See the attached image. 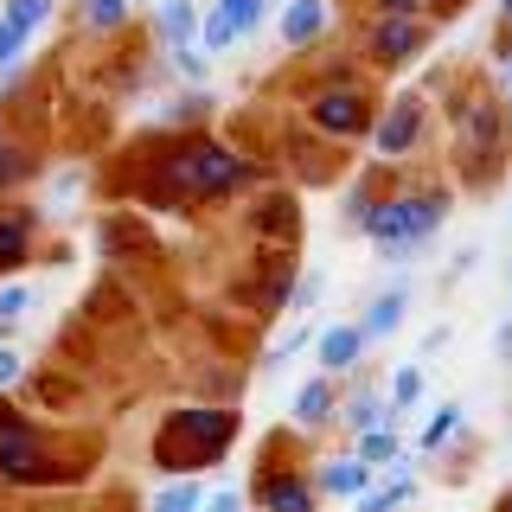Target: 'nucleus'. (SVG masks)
Instances as JSON below:
<instances>
[{"label":"nucleus","instance_id":"obj_35","mask_svg":"<svg viewBox=\"0 0 512 512\" xmlns=\"http://www.w3.org/2000/svg\"><path fill=\"white\" fill-rule=\"evenodd\" d=\"M442 7H455V0H442Z\"/></svg>","mask_w":512,"mask_h":512},{"label":"nucleus","instance_id":"obj_17","mask_svg":"<svg viewBox=\"0 0 512 512\" xmlns=\"http://www.w3.org/2000/svg\"><path fill=\"white\" fill-rule=\"evenodd\" d=\"M410 500H416L410 468H391V480H378V487L359 493V512H397V506H410Z\"/></svg>","mask_w":512,"mask_h":512},{"label":"nucleus","instance_id":"obj_23","mask_svg":"<svg viewBox=\"0 0 512 512\" xmlns=\"http://www.w3.org/2000/svg\"><path fill=\"white\" fill-rule=\"evenodd\" d=\"M346 423H352V429H378V423H391V410L378 404V391H352V404H346Z\"/></svg>","mask_w":512,"mask_h":512},{"label":"nucleus","instance_id":"obj_12","mask_svg":"<svg viewBox=\"0 0 512 512\" xmlns=\"http://www.w3.org/2000/svg\"><path fill=\"white\" fill-rule=\"evenodd\" d=\"M314 487L333 493V500H359V493L372 487V468H365L359 455H340V461H327V468L314 474Z\"/></svg>","mask_w":512,"mask_h":512},{"label":"nucleus","instance_id":"obj_20","mask_svg":"<svg viewBox=\"0 0 512 512\" xmlns=\"http://www.w3.org/2000/svg\"><path fill=\"white\" fill-rule=\"evenodd\" d=\"M448 436H461V404H442V416H429V423H423V442H416V448H423V455H436Z\"/></svg>","mask_w":512,"mask_h":512},{"label":"nucleus","instance_id":"obj_9","mask_svg":"<svg viewBox=\"0 0 512 512\" xmlns=\"http://www.w3.org/2000/svg\"><path fill=\"white\" fill-rule=\"evenodd\" d=\"M455 128H461V154L480 160V154H493L500 116H493V103H455Z\"/></svg>","mask_w":512,"mask_h":512},{"label":"nucleus","instance_id":"obj_27","mask_svg":"<svg viewBox=\"0 0 512 512\" xmlns=\"http://www.w3.org/2000/svg\"><path fill=\"white\" fill-rule=\"evenodd\" d=\"M314 301H320V276H301V282H295V295H288V314H308Z\"/></svg>","mask_w":512,"mask_h":512},{"label":"nucleus","instance_id":"obj_29","mask_svg":"<svg viewBox=\"0 0 512 512\" xmlns=\"http://www.w3.org/2000/svg\"><path fill=\"white\" fill-rule=\"evenodd\" d=\"M20 372H26V365H20V352H7V346H0V391H7V384H20Z\"/></svg>","mask_w":512,"mask_h":512},{"label":"nucleus","instance_id":"obj_25","mask_svg":"<svg viewBox=\"0 0 512 512\" xmlns=\"http://www.w3.org/2000/svg\"><path fill=\"white\" fill-rule=\"evenodd\" d=\"M26 301H32V295H26L20 282H7V288H0V327H13V320L26 314Z\"/></svg>","mask_w":512,"mask_h":512},{"label":"nucleus","instance_id":"obj_32","mask_svg":"<svg viewBox=\"0 0 512 512\" xmlns=\"http://www.w3.org/2000/svg\"><path fill=\"white\" fill-rule=\"evenodd\" d=\"M500 20H506V26H512V0H500Z\"/></svg>","mask_w":512,"mask_h":512},{"label":"nucleus","instance_id":"obj_11","mask_svg":"<svg viewBox=\"0 0 512 512\" xmlns=\"http://www.w3.org/2000/svg\"><path fill=\"white\" fill-rule=\"evenodd\" d=\"M314 352H320V372H352L359 352H365V327H359V320H352V327H327L314 340Z\"/></svg>","mask_w":512,"mask_h":512},{"label":"nucleus","instance_id":"obj_10","mask_svg":"<svg viewBox=\"0 0 512 512\" xmlns=\"http://www.w3.org/2000/svg\"><path fill=\"white\" fill-rule=\"evenodd\" d=\"M320 32H327V0H288V7H282V45H288V52L314 45Z\"/></svg>","mask_w":512,"mask_h":512},{"label":"nucleus","instance_id":"obj_7","mask_svg":"<svg viewBox=\"0 0 512 512\" xmlns=\"http://www.w3.org/2000/svg\"><path fill=\"white\" fill-rule=\"evenodd\" d=\"M314 122H320V135H340V141H352V135H365V90L359 84H340V90H320L314 96Z\"/></svg>","mask_w":512,"mask_h":512},{"label":"nucleus","instance_id":"obj_19","mask_svg":"<svg viewBox=\"0 0 512 512\" xmlns=\"http://www.w3.org/2000/svg\"><path fill=\"white\" fill-rule=\"evenodd\" d=\"M199 506H205L199 480H173V487H160V493H154V506H148V512H199Z\"/></svg>","mask_w":512,"mask_h":512},{"label":"nucleus","instance_id":"obj_2","mask_svg":"<svg viewBox=\"0 0 512 512\" xmlns=\"http://www.w3.org/2000/svg\"><path fill=\"white\" fill-rule=\"evenodd\" d=\"M237 423L244 416L237 410H173L167 423H160V436H154V461L167 474H192V468H212V461L224 455V442L237 436Z\"/></svg>","mask_w":512,"mask_h":512},{"label":"nucleus","instance_id":"obj_24","mask_svg":"<svg viewBox=\"0 0 512 512\" xmlns=\"http://www.w3.org/2000/svg\"><path fill=\"white\" fill-rule=\"evenodd\" d=\"M416 397H423V372H416V365H404V372L391 378V416H397V410H410Z\"/></svg>","mask_w":512,"mask_h":512},{"label":"nucleus","instance_id":"obj_1","mask_svg":"<svg viewBox=\"0 0 512 512\" xmlns=\"http://www.w3.org/2000/svg\"><path fill=\"white\" fill-rule=\"evenodd\" d=\"M448 218V192H391V199H372L359 218V231L391 256V263H410L429 237L442 231Z\"/></svg>","mask_w":512,"mask_h":512},{"label":"nucleus","instance_id":"obj_5","mask_svg":"<svg viewBox=\"0 0 512 512\" xmlns=\"http://www.w3.org/2000/svg\"><path fill=\"white\" fill-rule=\"evenodd\" d=\"M365 52L378 64H410L423 52V20H416V13H384V20L365 32Z\"/></svg>","mask_w":512,"mask_h":512},{"label":"nucleus","instance_id":"obj_14","mask_svg":"<svg viewBox=\"0 0 512 512\" xmlns=\"http://www.w3.org/2000/svg\"><path fill=\"white\" fill-rule=\"evenodd\" d=\"M333 410H340V397H333V372H327V378H314V384H301V391H295V423H301V429H320V423H333Z\"/></svg>","mask_w":512,"mask_h":512},{"label":"nucleus","instance_id":"obj_6","mask_svg":"<svg viewBox=\"0 0 512 512\" xmlns=\"http://www.w3.org/2000/svg\"><path fill=\"white\" fill-rule=\"evenodd\" d=\"M416 135H423V96H397L391 116L372 128V154L378 160H404L416 148Z\"/></svg>","mask_w":512,"mask_h":512},{"label":"nucleus","instance_id":"obj_8","mask_svg":"<svg viewBox=\"0 0 512 512\" xmlns=\"http://www.w3.org/2000/svg\"><path fill=\"white\" fill-rule=\"evenodd\" d=\"M314 500H320V487L301 480V474H269L263 487H256V506L263 512H314Z\"/></svg>","mask_w":512,"mask_h":512},{"label":"nucleus","instance_id":"obj_13","mask_svg":"<svg viewBox=\"0 0 512 512\" xmlns=\"http://www.w3.org/2000/svg\"><path fill=\"white\" fill-rule=\"evenodd\" d=\"M404 314H410V288L397 282V288H384L372 308H365V320H359L365 340H384V333H397V327H404Z\"/></svg>","mask_w":512,"mask_h":512},{"label":"nucleus","instance_id":"obj_18","mask_svg":"<svg viewBox=\"0 0 512 512\" xmlns=\"http://www.w3.org/2000/svg\"><path fill=\"white\" fill-rule=\"evenodd\" d=\"M32 224H39L32 212H7V218H0V276L26 263V250H32Z\"/></svg>","mask_w":512,"mask_h":512},{"label":"nucleus","instance_id":"obj_26","mask_svg":"<svg viewBox=\"0 0 512 512\" xmlns=\"http://www.w3.org/2000/svg\"><path fill=\"white\" fill-rule=\"evenodd\" d=\"M173 71L192 77V84H205V58H199V45H173Z\"/></svg>","mask_w":512,"mask_h":512},{"label":"nucleus","instance_id":"obj_4","mask_svg":"<svg viewBox=\"0 0 512 512\" xmlns=\"http://www.w3.org/2000/svg\"><path fill=\"white\" fill-rule=\"evenodd\" d=\"M39 461H45L39 429H32L13 404H0V474H7V480H45Z\"/></svg>","mask_w":512,"mask_h":512},{"label":"nucleus","instance_id":"obj_34","mask_svg":"<svg viewBox=\"0 0 512 512\" xmlns=\"http://www.w3.org/2000/svg\"><path fill=\"white\" fill-rule=\"evenodd\" d=\"M506 84H512V58H506Z\"/></svg>","mask_w":512,"mask_h":512},{"label":"nucleus","instance_id":"obj_28","mask_svg":"<svg viewBox=\"0 0 512 512\" xmlns=\"http://www.w3.org/2000/svg\"><path fill=\"white\" fill-rule=\"evenodd\" d=\"M20 173H26V160H20V148H13V141L0 135V186H13V180H20Z\"/></svg>","mask_w":512,"mask_h":512},{"label":"nucleus","instance_id":"obj_31","mask_svg":"<svg viewBox=\"0 0 512 512\" xmlns=\"http://www.w3.org/2000/svg\"><path fill=\"white\" fill-rule=\"evenodd\" d=\"M378 13H416V0H378Z\"/></svg>","mask_w":512,"mask_h":512},{"label":"nucleus","instance_id":"obj_16","mask_svg":"<svg viewBox=\"0 0 512 512\" xmlns=\"http://www.w3.org/2000/svg\"><path fill=\"white\" fill-rule=\"evenodd\" d=\"M154 26H160V39H167V52L173 45H192L199 39V7H192V0H160Z\"/></svg>","mask_w":512,"mask_h":512},{"label":"nucleus","instance_id":"obj_30","mask_svg":"<svg viewBox=\"0 0 512 512\" xmlns=\"http://www.w3.org/2000/svg\"><path fill=\"white\" fill-rule=\"evenodd\" d=\"M205 512H244V493L224 487V493H212V500H205Z\"/></svg>","mask_w":512,"mask_h":512},{"label":"nucleus","instance_id":"obj_22","mask_svg":"<svg viewBox=\"0 0 512 512\" xmlns=\"http://www.w3.org/2000/svg\"><path fill=\"white\" fill-rule=\"evenodd\" d=\"M218 20L237 32V39H250L256 20H263V0H218Z\"/></svg>","mask_w":512,"mask_h":512},{"label":"nucleus","instance_id":"obj_36","mask_svg":"<svg viewBox=\"0 0 512 512\" xmlns=\"http://www.w3.org/2000/svg\"><path fill=\"white\" fill-rule=\"evenodd\" d=\"M506 282H512V276H506Z\"/></svg>","mask_w":512,"mask_h":512},{"label":"nucleus","instance_id":"obj_15","mask_svg":"<svg viewBox=\"0 0 512 512\" xmlns=\"http://www.w3.org/2000/svg\"><path fill=\"white\" fill-rule=\"evenodd\" d=\"M359 461H365V468H410V461H404V442H397L391 423L359 429Z\"/></svg>","mask_w":512,"mask_h":512},{"label":"nucleus","instance_id":"obj_33","mask_svg":"<svg viewBox=\"0 0 512 512\" xmlns=\"http://www.w3.org/2000/svg\"><path fill=\"white\" fill-rule=\"evenodd\" d=\"M500 512H512V487H506V493H500Z\"/></svg>","mask_w":512,"mask_h":512},{"label":"nucleus","instance_id":"obj_21","mask_svg":"<svg viewBox=\"0 0 512 512\" xmlns=\"http://www.w3.org/2000/svg\"><path fill=\"white\" fill-rule=\"evenodd\" d=\"M128 26V0H84V32H116Z\"/></svg>","mask_w":512,"mask_h":512},{"label":"nucleus","instance_id":"obj_3","mask_svg":"<svg viewBox=\"0 0 512 512\" xmlns=\"http://www.w3.org/2000/svg\"><path fill=\"white\" fill-rule=\"evenodd\" d=\"M244 180V160L231 148H212V141H192V148L167 154V186L192 192V199H218V192H231Z\"/></svg>","mask_w":512,"mask_h":512}]
</instances>
